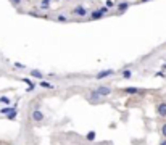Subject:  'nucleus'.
Returning a JSON list of instances; mask_svg holds the SVG:
<instances>
[{"mask_svg": "<svg viewBox=\"0 0 166 145\" xmlns=\"http://www.w3.org/2000/svg\"><path fill=\"white\" fill-rule=\"evenodd\" d=\"M89 11H91V10L86 8L84 5H74V6L70 10V13H71L73 16H76V18H87V16H89Z\"/></svg>", "mask_w": 166, "mask_h": 145, "instance_id": "nucleus-1", "label": "nucleus"}, {"mask_svg": "<svg viewBox=\"0 0 166 145\" xmlns=\"http://www.w3.org/2000/svg\"><path fill=\"white\" fill-rule=\"evenodd\" d=\"M31 119H32L36 124H40V123L45 121V115H44V111H40L39 108H34L32 113H31Z\"/></svg>", "mask_w": 166, "mask_h": 145, "instance_id": "nucleus-2", "label": "nucleus"}, {"mask_svg": "<svg viewBox=\"0 0 166 145\" xmlns=\"http://www.w3.org/2000/svg\"><path fill=\"white\" fill-rule=\"evenodd\" d=\"M105 16L106 15L100 8H95V10H91V11H89L87 19H89V21H97V19H102V18H105Z\"/></svg>", "mask_w": 166, "mask_h": 145, "instance_id": "nucleus-3", "label": "nucleus"}, {"mask_svg": "<svg viewBox=\"0 0 166 145\" xmlns=\"http://www.w3.org/2000/svg\"><path fill=\"white\" fill-rule=\"evenodd\" d=\"M95 92L100 97H110L113 92V87L111 85H98V87H95Z\"/></svg>", "mask_w": 166, "mask_h": 145, "instance_id": "nucleus-4", "label": "nucleus"}, {"mask_svg": "<svg viewBox=\"0 0 166 145\" xmlns=\"http://www.w3.org/2000/svg\"><path fill=\"white\" fill-rule=\"evenodd\" d=\"M113 74H116V71L115 70H102V71H98L95 74V79L97 81H102V79H106V78H110V76H113Z\"/></svg>", "mask_w": 166, "mask_h": 145, "instance_id": "nucleus-5", "label": "nucleus"}, {"mask_svg": "<svg viewBox=\"0 0 166 145\" xmlns=\"http://www.w3.org/2000/svg\"><path fill=\"white\" fill-rule=\"evenodd\" d=\"M155 113H157L158 116H161V118H166V102H158L157 106H155Z\"/></svg>", "mask_w": 166, "mask_h": 145, "instance_id": "nucleus-6", "label": "nucleus"}, {"mask_svg": "<svg viewBox=\"0 0 166 145\" xmlns=\"http://www.w3.org/2000/svg\"><path fill=\"white\" fill-rule=\"evenodd\" d=\"M86 100H89L91 103H98L100 100H102V97L95 92V89H91V90H89V94L86 95Z\"/></svg>", "mask_w": 166, "mask_h": 145, "instance_id": "nucleus-7", "label": "nucleus"}, {"mask_svg": "<svg viewBox=\"0 0 166 145\" xmlns=\"http://www.w3.org/2000/svg\"><path fill=\"white\" fill-rule=\"evenodd\" d=\"M121 90H123V94H126V95H137V94L142 92V89L140 87H134V85H129V87H123Z\"/></svg>", "mask_w": 166, "mask_h": 145, "instance_id": "nucleus-8", "label": "nucleus"}, {"mask_svg": "<svg viewBox=\"0 0 166 145\" xmlns=\"http://www.w3.org/2000/svg\"><path fill=\"white\" fill-rule=\"evenodd\" d=\"M39 87L45 89V90H53L57 85L52 84V82H48V81H45V79H40V81H39Z\"/></svg>", "mask_w": 166, "mask_h": 145, "instance_id": "nucleus-9", "label": "nucleus"}, {"mask_svg": "<svg viewBox=\"0 0 166 145\" xmlns=\"http://www.w3.org/2000/svg\"><path fill=\"white\" fill-rule=\"evenodd\" d=\"M129 6H131V3L126 2V0H123V2H119L118 5H116V10H118V13L121 15V13H124L126 10H129Z\"/></svg>", "mask_w": 166, "mask_h": 145, "instance_id": "nucleus-10", "label": "nucleus"}, {"mask_svg": "<svg viewBox=\"0 0 166 145\" xmlns=\"http://www.w3.org/2000/svg\"><path fill=\"white\" fill-rule=\"evenodd\" d=\"M29 76L34 78V79H39V81L45 78V74H44L42 71H39V70H29Z\"/></svg>", "mask_w": 166, "mask_h": 145, "instance_id": "nucleus-11", "label": "nucleus"}, {"mask_svg": "<svg viewBox=\"0 0 166 145\" xmlns=\"http://www.w3.org/2000/svg\"><path fill=\"white\" fill-rule=\"evenodd\" d=\"M132 70H129V68H124V70H121V78L123 79H131L132 78Z\"/></svg>", "mask_w": 166, "mask_h": 145, "instance_id": "nucleus-12", "label": "nucleus"}, {"mask_svg": "<svg viewBox=\"0 0 166 145\" xmlns=\"http://www.w3.org/2000/svg\"><path fill=\"white\" fill-rule=\"evenodd\" d=\"M0 105L6 106V105H11V98L6 95H0Z\"/></svg>", "mask_w": 166, "mask_h": 145, "instance_id": "nucleus-13", "label": "nucleus"}, {"mask_svg": "<svg viewBox=\"0 0 166 145\" xmlns=\"http://www.w3.org/2000/svg\"><path fill=\"white\" fill-rule=\"evenodd\" d=\"M86 139H87V142H94L97 139V132L95 131H89V132L86 134Z\"/></svg>", "mask_w": 166, "mask_h": 145, "instance_id": "nucleus-14", "label": "nucleus"}, {"mask_svg": "<svg viewBox=\"0 0 166 145\" xmlns=\"http://www.w3.org/2000/svg\"><path fill=\"white\" fill-rule=\"evenodd\" d=\"M55 21H58V23H68V21H70V18H68L66 15H61V13H60V15L55 16Z\"/></svg>", "mask_w": 166, "mask_h": 145, "instance_id": "nucleus-15", "label": "nucleus"}, {"mask_svg": "<svg viewBox=\"0 0 166 145\" xmlns=\"http://www.w3.org/2000/svg\"><path fill=\"white\" fill-rule=\"evenodd\" d=\"M160 132H161V136H163V139H166V123L161 124V127H160Z\"/></svg>", "mask_w": 166, "mask_h": 145, "instance_id": "nucleus-16", "label": "nucleus"}, {"mask_svg": "<svg viewBox=\"0 0 166 145\" xmlns=\"http://www.w3.org/2000/svg\"><path fill=\"white\" fill-rule=\"evenodd\" d=\"M23 82H26V84L29 85V87H32V89L36 87V84H34V82L31 81V79H27V78H23Z\"/></svg>", "mask_w": 166, "mask_h": 145, "instance_id": "nucleus-17", "label": "nucleus"}, {"mask_svg": "<svg viewBox=\"0 0 166 145\" xmlns=\"http://www.w3.org/2000/svg\"><path fill=\"white\" fill-rule=\"evenodd\" d=\"M10 2H11L13 5H15V6H19V5H21V3H23V0H10Z\"/></svg>", "mask_w": 166, "mask_h": 145, "instance_id": "nucleus-18", "label": "nucleus"}, {"mask_svg": "<svg viewBox=\"0 0 166 145\" xmlns=\"http://www.w3.org/2000/svg\"><path fill=\"white\" fill-rule=\"evenodd\" d=\"M13 66H15L16 70H24V68H26V66H24V65H21V63H15Z\"/></svg>", "mask_w": 166, "mask_h": 145, "instance_id": "nucleus-19", "label": "nucleus"}, {"mask_svg": "<svg viewBox=\"0 0 166 145\" xmlns=\"http://www.w3.org/2000/svg\"><path fill=\"white\" fill-rule=\"evenodd\" d=\"M106 6H108V8L115 6V2H113V0H106Z\"/></svg>", "mask_w": 166, "mask_h": 145, "instance_id": "nucleus-20", "label": "nucleus"}, {"mask_svg": "<svg viewBox=\"0 0 166 145\" xmlns=\"http://www.w3.org/2000/svg\"><path fill=\"white\" fill-rule=\"evenodd\" d=\"M50 3H52V0H40V5H48L50 6Z\"/></svg>", "mask_w": 166, "mask_h": 145, "instance_id": "nucleus-21", "label": "nucleus"}, {"mask_svg": "<svg viewBox=\"0 0 166 145\" xmlns=\"http://www.w3.org/2000/svg\"><path fill=\"white\" fill-rule=\"evenodd\" d=\"M40 10H42V11H48L50 6H48V5H40Z\"/></svg>", "mask_w": 166, "mask_h": 145, "instance_id": "nucleus-22", "label": "nucleus"}, {"mask_svg": "<svg viewBox=\"0 0 166 145\" xmlns=\"http://www.w3.org/2000/svg\"><path fill=\"white\" fill-rule=\"evenodd\" d=\"M147 2H150V0H137V3H147Z\"/></svg>", "mask_w": 166, "mask_h": 145, "instance_id": "nucleus-23", "label": "nucleus"}, {"mask_svg": "<svg viewBox=\"0 0 166 145\" xmlns=\"http://www.w3.org/2000/svg\"><path fill=\"white\" fill-rule=\"evenodd\" d=\"M160 145H166V139H161V142H160Z\"/></svg>", "mask_w": 166, "mask_h": 145, "instance_id": "nucleus-24", "label": "nucleus"}, {"mask_svg": "<svg viewBox=\"0 0 166 145\" xmlns=\"http://www.w3.org/2000/svg\"><path fill=\"white\" fill-rule=\"evenodd\" d=\"M65 2H73V0H65Z\"/></svg>", "mask_w": 166, "mask_h": 145, "instance_id": "nucleus-25", "label": "nucleus"}]
</instances>
